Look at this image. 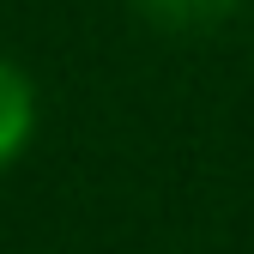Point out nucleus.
<instances>
[{
    "instance_id": "f257e3e1",
    "label": "nucleus",
    "mask_w": 254,
    "mask_h": 254,
    "mask_svg": "<svg viewBox=\"0 0 254 254\" xmlns=\"http://www.w3.org/2000/svg\"><path fill=\"white\" fill-rule=\"evenodd\" d=\"M30 133H37V85L18 61L0 55V170L30 145Z\"/></svg>"
},
{
    "instance_id": "f03ea898",
    "label": "nucleus",
    "mask_w": 254,
    "mask_h": 254,
    "mask_svg": "<svg viewBox=\"0 0 254 254\" xmlns=\"http://www.w3.org/2000/svg\"><path fill=\"white\" fill-rule=\"evenodd\" d=\"M151 30H170V37H200V30H218L224 18L242 12V0H127Z\"/></svg>"
}]
</instances>
